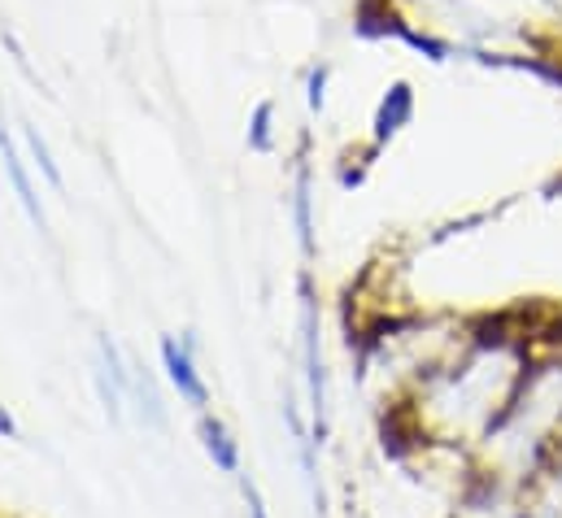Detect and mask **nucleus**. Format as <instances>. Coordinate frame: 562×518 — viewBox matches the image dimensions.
<instances>
[{
	"label": "nucleus",
	"mask_w": 562,
	"mask_h": 518,
	"mask_svg": "<svg viewBox=\"0 0 562 518\" xmlns=\"http://www.w3.org/2000/svg\"><path fill=\"white\" fill-rule=\"evenodd\" d=\"M162 366H166V379L175 384V392L188 401V405H196V410H205V401H209V392H205V379L196 375V366H192V353L175 340V336H166L162 340Z\"/></svg>",
	"instance_id": "f257e3e1"
},
{
	"label": "nucleus",
	"mask_w": 562,
	"mask_h": 518,
	"mask_svg": "<svg viewBox=\"0 0 562 518\" xmlns=\"http://www.w3.org/2000/svg\"><path fill=\"white\" fill-rule=\"evenodd\" d=\"M0 157H5V174H10V183H14V192H18V205H23V209H27V218L44 231V226H49V218H44V209H40V200H36V187H31V179H27L23 161H18V148H14L10 131H5V118H0Z\"/></svg>",
	"instance_id": "f03ea898"
},
{
	"label": "nucleus",
	"mask_w": 562,
	"mask_h": 518,
	"mask_svg": "<svg viewBox=\"0 0 562 518\" xmlns=\"http://www.w3.org/2000/svg\"><path fill=\"white\" fill-rule=\"evenodd\" d=\"M302 327H306V375H310V401H315V423L323 431V362H319V327H315V306L306 297L302 306Z\"/></svg>",
	"instance_id": "7ed1b4c3"
},
{
	"label": "nucleus",
	"mask_w": 562,
	"mask_h": 518,
	"mask_svg": "<svg viewBox=\"0 0 562 518\" xmlns=\"http://www.w3.org/2000/svg\"><path fill=\"white\" fill-rule=\"evenodd\" d=\"M410 109H414L410 83H393L388 96L380 101V114H375V140H388L393 131H401V122L410 118Z\"/></svg>",
	"instance_id": "20e7f679"
},
{
	"label": "nucleus",
	"mask_w": 562,
	"mask_h": 518,
	"mask_svg": "<svg viewBox=\"0 0 562 518\" xmlns=\"http://www.w3.org/2000/svg\"><path fill=\"white\" fill-rule=\"evenodd\" d=\"M201 440H205V453L214 457L218 470H227V475L240 470V449H235L231 431H227L218 418H201Z\"/></svg>",
	"instance_id": "39448f33"
},
{
	"label": "nucleus",
	"mask_w": 562,
	"mask_h": 518,
	"mask_svg": "<svg viewBox=\"0 0 562 518\" xmlns=\"http://www.w3.org/2000/svg\"><path fill=\"white\" fill-rule=\"evenodd\" d=\"M270 122H274V105L261 101L253 109V118H248V148L253 153H270Z\"/></svg>",
	"instance_id": "423d86ee"
},
{
	"label": "nucleus",
	"mask_w": 562,
	"mask_h": 518,
	"mask_svg": "<svg viewBox=\"0 0 562 518\" xmlns=\"http://www.w3.org/2000/svg\"><path fill=\"white\" fill-rule=\"evenodd\" d=\"M27 148H31L36 166H40V174H44L53 187H62V170H58V161H53V153H49V144H44V135H40L36 127H27Z\"/></svg>",
	"instance_id": "0eeeda50"
},
{
	"label": "nucleus",
	"mask_w": 562,
	"mask_h": 518,
	"mask_svg": "<svg viewBox=\"0 0 562 518\" xmlns=\"http://www.w3.org/2000/svg\"><path fill=\"white\" fill-rule=\"evenodd\" d=\"M293 209H297V235H302V248L310 252V231H315V222H310V174H306V170L297 174V200H293Z\"/></svg>",
	"instance_id": "6e6552de"
},
{
	"label": "nucleus",
	"mask_w": 562,
	"mask_h": 518,
	"mask_svg": "<svg viewBox=\"0 0 562 518\" xmlns=\"http://www.w3.org/2000/svg\"><path fill=\"white\" fill-rule=\"evenodd\" d=\"M323 88H328V70L319 66V70L310 75V109H323Z\"/></svg>",
	"instance_id": "1a4fd4ad"
},
{
	"label": "nucleus",
	"mask_w": 562,
	"mask_h": 518,
	"mask_svg": "<svg viewBox=\"0 0 562 518\" xmlns=\"http://www.w3.org/2000/svg\"><path fill=\"white\" fill-rule=\"evenodd\" d=\"M244 496H248V518H270L266 505H261V492H257L253 483H244Z\"/></svg>",
	"instance_id": "9d476101"
},
{
	"label": "nucleus",
	"mask_w": 562,
	"mask_h": 518,
	"mask_svg": "<svg viewBox=\"0 0 562 518\" xmlns=\"http://www.w3.org/2000/svg\"><path fill=\"white\" fill-rule=\"evenodd\" d=\"M0 436H18V423H14V414L0 405Z\"/></svg>",
	"instance_id": "9b49d317"
}]
</instances>
